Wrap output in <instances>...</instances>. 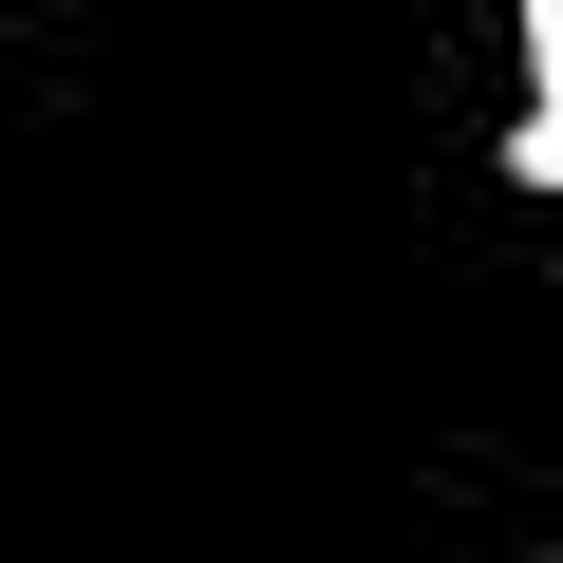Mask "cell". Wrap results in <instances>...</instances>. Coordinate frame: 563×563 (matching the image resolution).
<instances>
[{"label":"cell","mask_w":563,"mask_h":563,"mask_svg":"<svg viewBox=\"0 0 563 563\" xmlns=\"http://www.w3.org/2000/svg\"><path fill=\"white\" fill-rule=\"evenodd\" d=\"M526 95H563V0H526Z\"/></svg>","instance_id":"cell-2"},{"label":"cell","mask_w":563,"mask_h":563,"mask_svg":"<svg viewBox=\"0 0 563 563\" xmlns=\"http://www.w3.org/2000/svg\"><path fill=\"white\" fill-rule=\"evenodd\" d=\"M526 563H563V544H526Z\"/></svg>","instance_id":"cell-3"},{"label":"cell","mask_w":563,"mask_h":563,"mask_svg":"<svg viewBox=\"0 0 563 563\" xmlns=\"http://www.w3.org/2000/svg\"><path fill=\"white\" fill-rule=\"evenodd\" d=\"M507 188H544V207H563V95H526V113H507Z\"/></svg>","instance_id":"cell-1"}]
</instances>
